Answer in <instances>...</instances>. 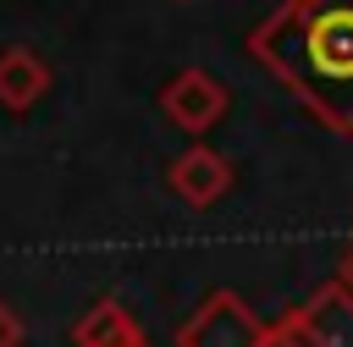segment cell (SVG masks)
<instances>
[{
    "mask_svg": "<svg viewBox=\"0 0 353 347\" xmlns=\"http://www.w3.org/2000/svg\"><path fill=\"white\" fill-rule=\"evenodd\" d=\"M248 50L336 138H353V0H281Z\"/></svg>",
    "mask_w": 353,
    "mask_h": 347,
    "instance_id": "cell-1",
    "label": "cell"
},
{
    "mask_svg": "<svg viewBox=\"0 0 353 347\" xmlns=\"http://www.w3.org/2000/svg\"><path fill=\"white\" fill-rule=\"evenodd\" d=\"M176 347H265V319L221 286L176 325Z\"/></svg>",
    "mask_w": 353,
    "mask_h": 347,
    "instance_id": "cell-2",
    "label": "cell"
},
{
    "mask_svg": "<svg viewBox=\"0 0 353 347\" xmlns=\"http://www.w3.org/2000/svg\"><path fill=\"white\" fill-rule=\"evenodd\" d=\"M160 110H165V121H176L182 132H210V127L226 116V83L210 77V72H199V66H188V72H176V77L160 88Z\"/></svg>",
    "mask_w": 353,
    "mask_h": 347,
    "instance_id": "cell-3",
    "label": "cell"
},
{
    "mask_svg": "<svg viewBox=\"0 0 353 347\" xmlns=\"http://www.w3.org/2000/svg\"><path fill=\"white\" fill-rule=\"evenodd\" d=\"M232 160L221 154V149H210V143H193V149H182L176 160H171V171H165V182H171V193L182 198V204H193V209H210L215 198H226L232 193Z\"/></svg>",
    "mask_w": 353,
    "mask_h": 347,
    "instance_id": "cell-4",
    "label": "cell"
},
{
    "mask_svg": "<svg viewBox=\"0 0 353 347\" xmlns=\"http://www.w3.org/2000/svg\"><path fill=\"white\" fill-rule=\"evenodd\" d=\"M309 347H353V292L342 281H325L309 292V303L298 308Z\"/></svg>",
    "mask_w": 353,
    "mask_h": 347,
    "instance_id": "cell-5",
    "label": "cell"
},
{
    "mask_svg": "<svg viewBox=\"0 0 353 347\" xmlns=\"http://www.w3.org/2000/svg\"><path fill=\"white\" fill-rule=\"evenodd\" d=\"M44 94H50V66H44L28 44L0 50V110L22 116V110H33Z\"/></svg>",
    "mask_w": 353,
    "mask_h": 347,
    "instance_id": "cell-6",
    "label": "cell"
},
{
    "mask_svg": "<svg viewBox=\"0 0 353 347\" xmlns=\"http://www.w3.org/2000/svg\"><path fill=\"white\" fill-rule=\"evenodd\" d=\"M138 341H143V330L121 297L88 303V314L72 325V347H138Z\"/></svg>",
    "mask_w": 353,
    "mask_h": 347,
    "instance_id": "cell-7",
    "label": "cell"
},
{
    "mask_svg": "<svg viewBox=\"0 0 353 347\" xmlns=\"http://www.w3.org/2000/svg\"><path fill=\"white\" fill-rule=\"evenodd\" d=\"M265 347H309V336H303V319H298V308H287L281 319H270V325H265Z\"/></svg>",
    "mask_w": 353,
    "mask_h": 347,
    "instance_id": "cell-8",
    "label": "cell"
},
{
    "mask_svg": "<svg viewBox=\"0 0 353 347\" xmlns=\"http://www.w3.org/2000/svg\"><path fill=\"white\" fill-rule=\"evenodd\" d=\"M22 341H28V319L0 297V347H22Z\"/></svg>",
    "mask_w": 353,
    "mask_h": 347,
    "instance_id": "cell-9",
    "label": "cell"
},
{
    "mask_svg": "<svg viewBox=\"0 0 353 347\" xmlns=\"http://www.w3.org/2000/svg\"><path fill=\"white\" fill-rule=\"evenodd\" d=\"M336 281H342V286L353 292V248H347V259H342V270H336Z\"/></svg>",
    "mask_w": 353,
    "mask_h": 347,
    "instance_id": "cell-10",
    "label": "cell"
},
{
    "mask_svg": "<svg viewBox=\"0 0 353 347\" xmlns=\"http://www.w3.org/2000/svg\"><path fill=\"white\" fill-rule=\"evenodd\" d=\"M138 347H149V341H138Z\"/></svg>",
    "mask_w": 353,
    "mask_h": 347,
    "instance_id": "cell-11",
    "label": "cell"
}]
</instances>
